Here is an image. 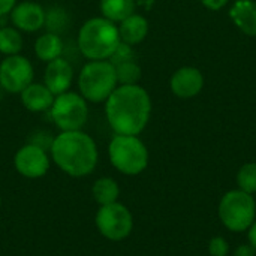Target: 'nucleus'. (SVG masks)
<instances>
[{"mask_svg":"<svg viewBox=\"0 0 256 256\" xmlns=\"http://www.w3.org/2000/svg\"><path fill=\"white\" fill-rule=\"evenodd\" d=\"M152 114V100L138 84L117 86L105 100V116L111 129L118 135H140Z\"/></svg>","mask_w":256,"mask_h":256,"instance_id":"nucleus-1","label":"nucleus"},{"mask_svg":"<svg viewBox=\"0 0 256 256\" xmlns=\"http://www.w3.org/2000/svg\"><path fill=\"white\" fill-rule=\"evenodd\" d=\"M50 154L52 162L68 176L80 178L90 176L99 159L94 140L81 130L60 132L52 138Z\"/></svg>","mask_w":256,"mask_h":256,"instance_id":"nucleus-2","label":"nucleus"},{"mask_svg":"<svg viewBox=\"0 0 256 256\" xmlns=\"http://www.w3.org/2000/svg\"><path fill=\"white\" fill-rule=\"evenodd\" d=\"M78 48L88 60H108L120 40L118 26L104 16L87 20L78 32Z\"/></svg>","mask_w":256,"mask_h":256,"instance_id":"nucleus-3","label":"nucleus"},{"mask_svg":"<svg viewBox=\"0 0 256 256\" xmlns=\"http://www.w3.org/2000/svg\"><path fill=\"white\" fill-rule=\"evenodd\" d=\"M118 86L116 66L110 60L87 62L78 76L80 94L88 102H105Z\"/></svg>","mask_w":256,"mask_h":256,"instance_id":"nucleus-4","label":"nucleus"},{"mask_svg":"<svg viewBox=\"0 0 256 256\" xmlns=\"http://www.w3.org/2000/svg\"><path fill=\"white\" fill-rule=\"evenodd\" d=\"M111 165L122 174L138 176L148 165V150L138 135L116 134L108 146Z\"/></svg>","mask_w":256,"mask_h":256,"instance_id":"nucleus-5","label":"nucleus"},{"mask_svg":"<svg viewBox=\"0 0 256 256\" xmlns=\"http://www.w3.org/2000/svg\"><path fill=\"white\" fill-rule=\"evenodd\" d=\"M219 218L230 231L243 232L249 230L256 218L254 196L240 189L225 194L219 204Z\"/></svg>","mask_w":256,"mask_h":256,"instance_id":"nucleus-6","label":"nucleus"},{"mask_svg":"<svg viewBox=\"0 0 256 256\" xmlns=\"http://www.w3.org/2000/svg\"><path fill=\"white\" fill-rule=\"evenodd\" d=\"M50 114L54 124L62 132L81 130L88 118L87 100L80 93L68 90L54 98Z\"/></svg>","mask_w":256,"mask_h":256,"instance_id":"nucleus-7","label":"nucleus"},{"mask_svg":"<svg viewBox=\"0 0 256 256\" xmlns=\"http://www.w3.org/2000/svg\"><path fill=\"white\" fill-rule=\"evenodd\" d=\"M96 228L110 242H122L132 234L134 216L122 202L100 206L96 213Z\"/></svg>","mask_w":256,"mask_h":256,"instance_id":"nucleus-8","label":"nucleus"},{"mask_svg":"<svg viewBox=\"0 0 256 256\" xmlns=\"http://www.w3.org/2000/svg\"><path fill=\"white\" fill-rule=\"evenodd\" d=\"M34 70L30 60L24 56H6L0 63V86L9 93H21L33 82Z\"/></svg>","mask_w":256,"mask_h":256,"instance_id":"nucleus-9","label":"nucleus"},{"mask_svg":"<svg viewBox=\"0 0 256 256\" xmlns=\"http://www.w3.org/2000/svg\"><path fill=\"white\" fill-rule=\"evenodd\" d=\"M15 170L26 178H40L44 177L51 165V159L48 156L46 148L28 142L18 148L14 156Z\"/></svg>","mask_w":256,"mask_h":256,"instance_id":"nucleus-10","label":"nucleus"},{"mask_svg":"<svg viewBox=\"0 0 256 256\" xmlns=\"http://www.w3.org/2000/svg\"><path fill=\"white\" fill-rule=\"evenodd\" d=\"M10 21L15 28L26 33H33L45 26L46 10L36 2H21L10 10Z\"/></svg>","mask_w":256,"mask_h":256,"instance_id":"nucleus-11","label":"nucleus"},{"mask_svg":"<svg viewBox=\"0 0 256 256\" xmlns=\"http://www.w3.org/2000/svg\"><path fill=\"white\" fill-rule=\"evenodd\" d=\"M72 80H74V69L66 58L58 57L46 63L44 72V84L52 92L54 96L68 92L72 84Z\"/></svg>","mask_w":256,"mask_h":256,"instance_id":"nucleus-12","label":"nucleus"},{"mask_svg":"<svg viewBox=\"0 0 256 256\" xmlns=\"http://www.w3.org/2000/svg\"><path fill=\"white\" fill-rule=\"evenodd\" d=\"M171 92L180 99H190L196 96L204 86V76L196 68H180L174 72L170 81Z\"/></svg>","mask_w":256,"mask_h":256,"instance_id":"nucleus-13","label":"nucleus"},{"mask_svg":"<svg viewBox=\"0 0 256 256\" xmlns=\"http://www.w3.org/2000/svg\"><path fill=\"white\" fill-rule=\"evenodd\" d=\"M20 98L26 110L32 112H44L50 111L56 96L44 82H32L20 93Z\"/></svg>","mask_w":256,"mask_h":256,"instance_id":"nucleus-14","label":"nucleus"},{"mask_svg":"<svg viewBox=\"0 0 256 256\" xmlns=\"http://www.w3.org/2000/svg\"><path fill=\"white\" fill-rule=\"evenodd\" d=\"M230 16L248 36H256V3L254 0H237L230 10Z\"/></svg>","mask_w":256,"mask_h":256,"instance_id":"nucleus-15","label":"nucleus"},{"mask_svg":"<svg viewBox=\"0 0 256 256\" xmlns=\"http://www.w3.org/2000/svg\"><path fill=\"white\" fill-rule=\"evenodd\" d=\"M118 33L122 42L134 46L146 39L148 33V21L140 14H132L130 16L118 22Z\"/></svg>","mask_w":256,"mask_h":256,"instance_id":"nucleus-16","label":"nucleus"},{"mask_svg":"<svg viewBox=\"0 0 256 256\" xmlns=\"http://www.w3.org/2000/svg\"><path fill=\"white\" fill-rule=\"evenodd\" d=\"M63 40L60 38V34L57 33H51L46 32L44 34H40L36 42H34V54L39 60L48 63L52 62L58 57H62L63 52Z\"/></svg>","mask_w":256,"mask_h":256,"instance_id":"nucleus-17","label":"nucleus"},{"mask_svg":"<svg viewBox=\"0 0 256 256\" xmlns=\"http://www.w3.org/2000/svg\"><path fill=\"white\" fill-rule=\"evenodd\" d=\"M100 12L110 21L122 22L135 14V0H100Z\"/></svg>","mask_w":256,"mask_h":256,"instance_id":"nucleus-18","label":"nucleus"},{"mask_svg":"<svg viewBox=\"0 0 256 256\" xmlns=\"http://www.w3.org/2000/svg\"><path fill=\"white\" fill-rule=\"evenodd\" d=\"M92 195L99 206H106L118 201L120 188L118 183L111 177H100L92 186Z\"/></svg>","mask_w":256,"mask_h":256,"instance_id":"nucleus-19","label":"nucleus"},{"mask_svg":"<svg viewBox=\"0 0 256 256\" xmlns=\"http://www.w3.org/2000/svg\"><path fill=\"white\" fill-rule=\"evenodd\" d=\"M22 36L18 28L14 26H2L0 27V52L4 56L20 54L22 50Z\"/></svg>","mask_w":256,"mask_h":256,"instance_id":"nucleus-20","label":"nucleus"},{"mask_svg":"<svg viewBox=\"0 0 256 256\" xmlns=\"http://www.w3.org/2000/svg\"><path fill=\"white\" fill-rule=\"evenodd\" d=\"M116 75H117V82L118 86H130V84H138L141 78V68L135 60L124 62L120 64H116Z\"/></svg>","mask_w":256,"mask_h":256,"instance_id":"nucleus-21","label":"nucleus"},{"mask_svg":"<svg viewBox=\"0 0 256 256\" xmlns=\"http://www.w3.org/2000/svg\"><path fill=\"white\" fill-rule=\"evenodd\" d=\"M237 183L240 190L254 195L256 194V164L250 162L240 168L237 174Z\"/></svg>","mask_w":256,"mask_h":256,"instance_id":"nucleus-22","label":"nucleus"},{"mask_svg":"<svg viewBox=\"0 0 256 256\" xmlns=\"http://www.w3.org/2000/svg\"><path fill=\"white\" fill-rule=\"evenodd\" d=\"M68 22V15L63 9H51L50 12H46L45 15V26L48 27V32L51 33H57L62 32L66 27Z\"/></svg>","mask_w":256,"mask_h":256,"instance_id":"nucleus-23","label":"nucleus"},{"mask_svg":"<svg viewBox=\"0 0 256 256\" xmlns=\"http://www.w3.org/2000/svg\"><path fill=\"white\" fill-rule=\"evenodd\" d=\"M108 60H110L114 66H116V64H120V63H124V62L135 60V52H134L132 45L124 44V42H120V44L117 45V48L114 50L112 56H111Z\"/></svg>","mask_w":256,"mask_h":256,"instance_id":"nucleus-24","label":"nucleus"},{"mask_svg":"<svg viewBox=\"0 0 256 256\" xmlns=\"http://www.w3.org/2000/svg\"><path fill=\"white\" fill-rule=\"evenodd\" d=\"M208 252L212 256H226L230 252V244L224 237H214L208 243Z\"/></svg>","mask_w":256,"mask_h":256,"instance_id":"nucleus-25","label":"nucleus"},{"mask_svg":"<svg viewBox=\"0 0 256 256\" xmlns=\"http://www.w3.org/2000/svg\"><path fill=\"white\" fill-rule=\"evenodd\" d=\"M256 249L249 243V244H242L236 249L234 256H255Z\"/></svg>","mask_w":256,"mask_h":256,"instance_id":"nucleus-26","label":"nucleus"},{"mask_svg":"<svg viewBox=\"0 0 256 256\" xmlns=\"http://www.w3.org/2000/svg\"><path fill=\"white\" fill-rule=\"evenodd\" d=\"M201 2L206 8H208L212 10H219L228 3V0H201Z\"/></svg>","mask_w":256,"mask_h":256,"instance_id":"nucleus-27","label":"nucleus"},{"mask_svg":"<svg viewBox=\"0 0 256 256\" xmlns=\"http://www.w3.org/2000/svg\"><path fill=\"white\" fill-rule=\"evenodd\" d=\"M15 4H16V0H0V16L10 14Z\"/></svg>","mask_w":256,"mask_h":256,"instance_id":"nucleus-28","label":"nucleus"},{"mask_svg":"<svg viewBox=\"0 0 256 256\" xmlns=\"http://www.w3.org/2000/svg\"><path fill=\"white\" fill-rule=\"evenodd\" d=\"M249 243L256 249V219L249 228Z\"/></svg>","mask_w":256,"mask_h":256,"instance_id":"nucleus-29","label":"nucleus"},{"mask_svg":"<svg viewBox=\"0 0 256 256\" xmlns=\"http://www.w3.org/2000/svg\"><path fill=\"white\" fill-rule=\"evenodd\" d=\"M2 90H3V88H2V86H0V98H2Z\"/></svg>","mask_w":256,"mask_h":256,"instance_id":"nucleus-30","label":"nucleus"},{"mask_svg":"<svg viewBox=\"0 0 256 256\" xmlns=\"http://www.w3.org/2000/svg\"><path fill=\"white\" fill-rule=\"evenodd\" d=\"M0 207H2V196H0Z\"/></svg>","mask_w":256,"mask_h":256,"instance_id":"nucleus-31","label":"nucleus"}]
</instances>
